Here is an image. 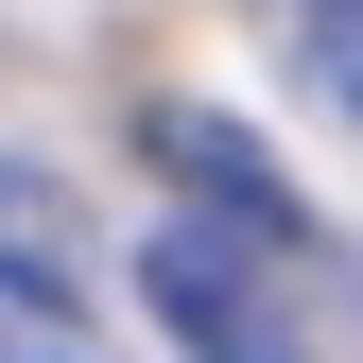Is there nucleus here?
<instances>
[{"instance_id": "7ed1b4c3", "label": "nucleus", "mask_w": 363, "mask_h": 363, "mask_svg": "<svg viewBox=\"0 0 363 363\" xmlns=\"http://www.w3.org/2000/svg\"><path fill=\"white\" fill-rule=\"evenodd\" d=\"M294 52H311V86L363 121V0H294Z\"/></svg>"}, {"instance_id": "f257e3e1", "label": "nucleus", "mask_w": 363, "mask_h": 363, "mask_svg": "<svg viewBox=\"0 0 363 363\" xmlns=\"http://www.w3.org/2000/svg\"><path fill=\"white\" fill-rule=\"evenodd\" d=\"M294 242H311V225H225V208H191V225L139 242V294L173 311L191 363H311L294 346Z\"/></svg>"}, {"instance_id": "f03ea898", "label": "nucleus", "mask_w": 363, "mask_h": 363, "mask_svg": "<svg viewBox=\"0 0 363 363\" xmlns=\"http://www.w3.org/2000/svg\"><path fill=\"white\" fill-rule=\"evenodd\" d=\"M0 363H104V329H86V294L52 259V191L35 173H0Z\"/></svg>"}]
</instances>
